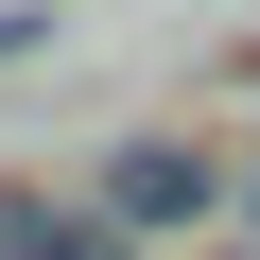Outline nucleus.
I'll return each mask as SVG.
<instances>
[{"instance_id":"nucleus-1","label":"nucleus","mask_w":260,"mask_h":260,"mask_svg":"<svg viewBox=\"0 0 260 260\" xmlns=\"http://www.w3.org/2000/svg\"><path fill=\"white\" fill-rule=\"evenodd\" d=\"M104 208H121V225H191V208H208V156H174V139H139V156L104 174Z\"/></svg>"},{"instance_id":"nucleus-2","label":"nucleus","mask_w":260,"mask_h":260,"mask_svg":"<svg viewBox=\"0 0 260 260\" xmlns=\"http://www.w3.org/2000/svg\"><path fill=\"white\" fill-rule=\"evenodd\" d=\"M0 260H121L104 225H0Z\"/></svg>"}]
</instances>
